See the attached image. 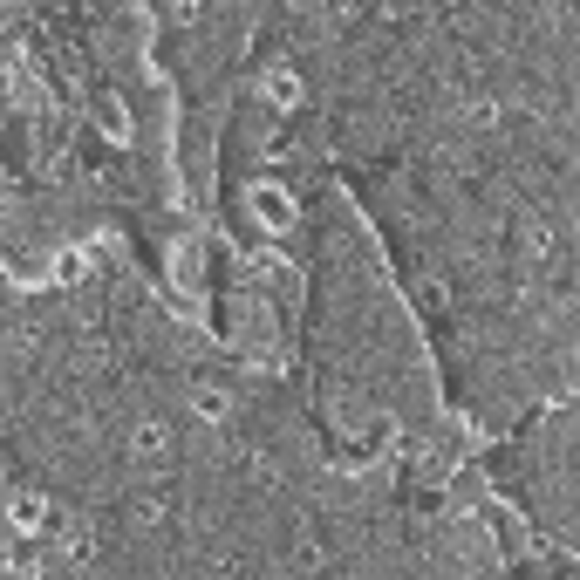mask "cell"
Instances as JSON below:
<instances>
[{
	"mask_svg": "<svg viewBox=\"0 0 580 580\" xmlns=\"http://www.w3.org/2000/svg\"><path fill=\"white\" fill-rule=\"evenodd\" d=\"M253 212H260V226H287V212H294V205H287V192H273V185H260V192H253Z\"/></svg>",
	"mask_w": 580,
	"mask_h": 580,
	"instance_id": "1",
	"label": "cell"
},
{
	"mask_svg": "<svg viewBox=\"0 0 580 580\" xmlns=\"http://www.w3.org/2000/svg\"><path fill=\"white\" fill-rule=\"evenodd\" d=\"M267 96H273V103H294V96H301L294 69H273V76H267Z\"/></svg>",
	"mask_w": 580,
	"mask_h": 580,
	"instance_id": "2",
	"label": "cell"
},
{
	"mask_svg": "<svg viewBox=\"0 0 580 580\" xmlns=\"http://www.w3.org/2000/svg\"><path fill=\"white\" fill-rule=\"evenodd\" d=\"M14 526H48V505H41V499H21V505H14Z\"/></svg>",
	"mask_w": 580,
	"mask_h": 580,
	"instance_id": "3",
	"label": "cell"
}]
</instances>
